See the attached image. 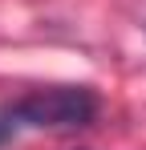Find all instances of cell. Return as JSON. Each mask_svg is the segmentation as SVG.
<instances>
[{
  "instance_id": "1",
  "label": "cell",
  "mask_w": 146,
  "mask_h": 150,
  "mask_svg": "<svg viewBox=\"0 0 146 150\" xmlns=\"http://www.w3.org/2000/svg\"><path fill=\"white\" fill-rule=\"evenodd\" d=\"M8 105L21 130H73V126H89L97 118V98L85 85L41 89V93H28Z\"/></svg>"
},
{
  "instance_id": "2",
  "label": "cell",
  "mask_w": 146,
  "mask_h": 150,
  "mask_svg": "<svg viewBox=\"0 0 146 150\" xmlns=\"http://www.w3.org/2000/svg\"><path fill=\"white\" fill-rule=\"evenodd\" d=\"M16 134H21V126L12 118V105H0V146H8Z\"/></svg>"
}]
</instances>
